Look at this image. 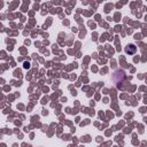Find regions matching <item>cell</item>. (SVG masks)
<instances>
[{"mask_svg":"<svg viewBox=\"0 0 147 147\" xmlns=\"http://www.w3.org/2000/svg\"><path fill=\"white\" fill-rule=\"evenodd\" d=\"M125 52L129 53V54H133V53L136 52V46H133V45H129V46L125 48Z\"/></svg>","mask_w":147,"mask_h":147,"instance_id":"cell-1","label":"cell"}]
</instances>
